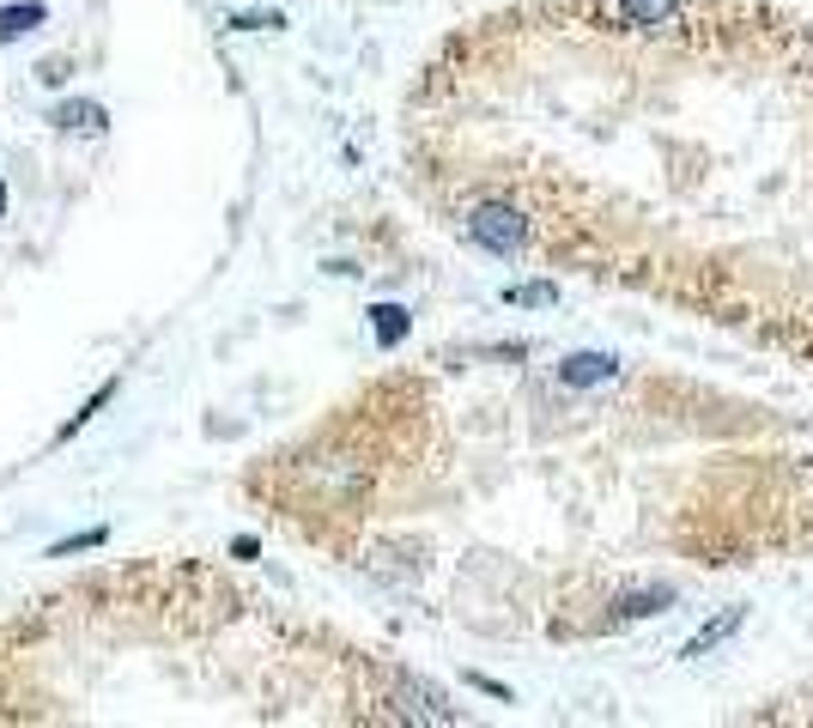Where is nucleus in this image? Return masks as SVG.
I'll use <instances>...</instances> for the list:
<instances>
[{
	"label": "nucleus",
	"instance_id": "nucleus-2",
	"mask_svg": "<svg viewBox=\"0 0 813 728\" xmlns=\"http://www.w3.org/2000/svg\"><path fill=\"white\" fill-rule=\"evenodd\" d=\"M49 122H55L61 134H80V140H98L103 128H110V110H103L98 98H61L55 110H49Z\"/></svg>",
	"mask_w": 813,
	"mask_h": 728
},
{
	"label": "nucleus",
	"instance_id": "nucleus-13",
	"mask_svg": "<svg viewBox=\"0 0 813 728\" xmlns=\"http://www.w3.org/2000/svg\"><path fill=\"white\" fill-rule=\"evenodd\" d=\"M68 73H73V61H61V55H49L43 68H37V80L43 85H68Z\"/></svg>",
	"mask_w": 813,
	"mask_h": 728
},
{
	"label": "nucleus",
	"instance_id": "nucleus-3",
	"mask_svg": "<svg viewBox=\"0 0 813 728\" xmlns=\"http://www.w3.org/2000/svg\"><path fill=\"white\" fill-rule=\"evenodd\" d=\"M395 698H402V717H413V722H456V710L444 705V692L425 686V680H402Z\"/></svg>",
	"mask_w": 813,
	"mask_h": 728
},
{
	"label": "nucleus",
	"instance_id": "nucleus-9",
	"mask_svg": "<svg viewBox=\"0 0 813 728\" xmlns=\"http://www.w3.org/2000/svg\"><path fill=\"white\" fill-rule=\"evenodd\" d=\"M110 401H115V383H103V388H98V395H92V401H85V407H80V413H73V419H68V425H61V432H55V444H68V437H73V432H85V425H92V413H103V407H110Z\"/></svg>",
	"mask_w": 813,
	"mask_h": 728
},
{
	"label": "nucleus",
	"instance_id": "nucleus-14",
	"mask_svg": "<svg viewBox=\"0 0 813 728\" xmlns=\"http://www.w3.org/2000/svg\"><path fill=\"white\" fill-rule=\"evenodd\" d=\"M0 213H7V189H0Z\"/></svg>",
	"mask_w": 813,
	"mask_h": 728
},
{
	"label": "nucleus",
	"instance_id": "nucleus-10",
	"mask_svg": "<svg viewBox=\"0 0 813 728\" xmlns=\"http://www.w3.org/2000/svg\"><path fill=\"white\" fill-rule=\"evenodd\" d=\"M505 304H522V310H540V304H559V285H510Z\"/></svg>",
	"mask_w": 813,
	"mask_h": 728
},
{
	"label": "nucleus",
	"instance_id": "nucleus-5",
	"mask_svg": "<svg viewBox=\"0 0 813 728\" xmlns=\"http://www.w3.org/2000/svg\"><path fill=\"white\" fill-rule=\"evenodd\" d=\"M613 12L631 31H662V24L680 19V0H613Z\"/></svg>",
	"mask_w": 813,
	"mask_h": 728
},
{
	"label": "nucleus",
	"instance_id": "nucleus-12",
	"mask_svg": "<svg viewBox=\"0 0 813 728\" xmlns=\"http://www.w3.org/2000/svg\"><path fill=\"white\" fill-rule=\"evenodd\" d=\"M231 24H237V31H280L286 19H280V12H237Z\"/></svg>",
	"mask_w": 813,
	"mask_h": 728
},
{
	"label": "nucleus",
	"instance_id": "nucleus-8",
	"mask_svg": "<svg viewBox=\"0 0 813 728\" xmlns=\"http://www.w3.org/2000/svg\"><path fill=\"white\" fill-rule=\"evenodd\" d=\"M741 619H746V607H729V614H722V619H717V626H704L699 637H692V644H687V656H704V649H717V644H722V637H729L734 626H741Z\"/></svg>",
	"mask_w": 813,
	"mask_h": 728
},
{
	"label": "nucleus",
	"instance_id": "nucleus-4",
	"mask_svg": "<svg viewBox=\"0 0 813 728\" xmlns=\"http://www.w3.org/2000/svg\"><path fill=\"white\" fill-rule=\"evenodd\" d=\"M619 376V358L608 353H571L559 364V383H571V388H596V383H613Z\"/></svg>",
	"mask_w": 813,
	"mask_h": 728
},
{
	"label": "nucleus",
	"instance_id": "nucleus-1",
	"mask_svg": "<svg viewBox=\"0 0 813 728\" xmlns=\"http://www.w3.org/2000/svg\"><path fill=\"white\" fill-rule=\"evenodd\" d=\"M461 231H468V243H480V250H492V255H516L528 243V219H522V206H510V201H480L461 219Z\"/></svg>",
	"mask_w": 813,
	"mask_h": 728
},
{
	"label": "nucleus",
	"instance_id": "nucleus-6",
	"mask_svg": "<svg viewBox=\"0 0 813 728\" xmlns=\"http://www.w3.org/2000/svg\"><path fill=\"white\" fill-rule=\"evenodd\" d=\"M43 19H49L43 0H19V7H0V43H19V37H31Z\"/></svg>",
	"mask_w": 813,
	"mask_h": 728
},
{
	"label": "nucleus",
	"instance_id": "nucleus-7",
	"mask_svg": "<svg viewBox=\"0 0 813 728\" xmlns=\"http://www.w3.org/2000/svg\"><path fill=\"white\" fill-rule=\"evenodd\" d=\"M370 328H377V346H402L407 328H413V316L402 304H377V310H370Z\"/></svg>",
	"mask_w": 813,
	"mask_h": 728
},
{
	"label": "nucleus",
	"instance_id": "nucleus-11",
	"mask_svg": "<svg viewBox=\"0 0 813 728\" xmlns=\"http://www.w3.org/2000/svg\"><path fill=\"white\" fill-rule=\"evenodd\" d=\"M110 540V528H85V535H73V540H55L49 546V558H68V553H92V546Z\"/></svg>",
	"mask_w": 813,
	"mask_h": 728
}]
</instances>
